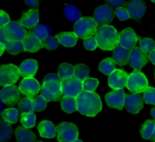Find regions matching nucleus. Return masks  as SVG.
<instances>
[{
  "mask_svg": "<svg viewBox=\"0 0 155 142\" xmlns=\"http://www.w3.org/2000/svg\"><path fill=\"white\" fill-rule=\"evenodd\" d=\"M76 99L78 110L85 116L93 117L102 109L101 100L95 92L82 90Z\"/></svg>",
  "mask_w": 155,
  "mask_h": 142,
  "instance_id": "obj_1",
  "label": "nucleus"
},
{
  "mask_svg": "<svg viewBox=\"0 0 155 142\" xmlns=\"http://www.w3.org/2000/svg\"><path fill=\"white\" fill-rule=\"evenodd\" d=\"M119 33L116 29L109 25H102L97 28L95 38L97 47L104 50H111L118 44Z\"/></svg>",
  "mask_w": 155,
  "mask_h": 142,
  "instance_id": "obj_2",
  "label": "nucleus"
},
{
  "mask_svg": "<svg viewBox=\"0 0 155 142\" xmlns=\"http://www.w3.org/2000/svg\"><path fill=\"white\" fill-rule=\"evenodd\" d=\"M97 24L93 18L82 17L78 20L73 27V30L78 38L85 39L93 36L96 31Z\"/></svg>",
  "mask_w": 155,
  "mask_h": 142,
  "instance_id": "obj_3",
  "label": "nucleus"
},
{
  "mask_svg": "<svg viewBox=\"0 0 155 142\" xmlns=\"http://www.w3.org/2000/svg\"><path fill=\"white\" fill-rule=\"evenodd\" d=\"M148 86V79L140 71L134 70L128 76L127 87L133 93L143 92Z\"/></svg>",
  "mask_w": 155,
  "mask_h": 142,
  "instance_id": "obj_4",
  "label": "nucleus"
},
{
  "mask_svg": "<svg viewBox=\"0 0 155 142\" xmlns=\"http://www.w3.org/2000/svg\"><path fill=\"white\" fill-rule=\"evenodd\" d=\"M19 68L13 64L0 66V86H7L16 83L19 78Z\"/></svg>",
  "mask_w": 155,
  "mask_h": 142,
  "instance_id": "obj_5",
  "label": "nucleus"
},
{
  "mask_svg": "<svg viewBox=\"0 0 155 142\" xmlns=\"http://www.w3.org/2000/svg\"><path fill=\"white\" fill-rule=\"evenodd\" d=\"M57 139L59 142H71L78 137L77 126L70 122H62L56 126Z\"/></svg>",
  "mask_w": 155,
  "mask_h": 142,
  "instance_id": "obj_6",
  "label": "nucleus"
},
{
  "mask_svg": "<svg viewBox=\"0 0 155 142\" xmlns=\"http://www.w3.org/2000/svg\"><path fill=\"white\" fill-rule=\"evenodd\" d=\"M62 97L76 98L83 90L82 82L77 79L74 76L61 82Z\"/></svg>",
  "mask_w": 155,
  "mask_h": 142,
  "instance_id": "obj_7",
  "label": "nucleus"
},
{
  "mask_svg": "<svg viewBox=\"0 0 155 142\" xmlns=\"http://www.w3.org/2000/svg\"><path fill=\"white\" fill-rule=\"evenodd\" d=\"M41 95L47 102L59 100L62 96L61 82L48 81L43 83L41 87Z\"/></svg>",
  "mask_w": 155,
  "mask_h": 142,
  "instance_id": "obj_8",
  "label": "nucleus"
},
{
  "mask_svg": "<svg viewBox=\"0 0 155 142\" xmlns=\"http://www.w3.org/2000/svg\"><path fill=\"white\" fill-rule=\"evenodd\" d=\"M21 92L18 86L10 85L4 86L0 90V98L2 101L8 106H13L19 101Z\"/></svg>",
  "mask_w": 155,
  "mask_h": 142,
  "instance_id": "obj_9",
  "label": "nucleus"
},
{
  "mask_svg": "<svg viewBox=\"0 0 155 142\" xmlns=\"http://www.w3.org/2000/svg\"><path fill=\"white\" fill-rule=\"evenodd\" d=\"M148 56L145 54L140 47H134L130 50L128 63L135 70H140L148 61Z\"/></svg>",
  "mask_w": 155,
  "mask_h": 142,
  "instance_id": "obj_10",
  "label": "nucleus"
},
{
  "mask_svg": "<svg viewBox=\"0 0 155 142\" xmlns=\"http://www.w3.org/2000/svg\"><path fill=\"white\" fill-rule=\"evenodd\" d=\"M126 95L123 89L113 90L108 92L105 96L107 104L112 109L121 110L124 108Z\"/></svg>",
  "mask_w": 155,
  "mask_h": 142,
  "instance_id": "obj_11",
  "label": "nucleus"
},
{
  "mask_svg": "<svg viewBox=\"0 0 155 142\" xmlns=\"http://www.w3.org/2000/svg\"><path fill=\"white\" fill-rule=\"evenodd\" d=\"M128 75L121 69H115L108 76V85L113 90L122 89L127 87Z\"/></svg>",
  "mask_w": 155,
  "mask_h": 142,
  "instance_id": "obj_12",
  "label": "nucleus"
},
{
  "mask_svg": "<svg viewBox=\"0 0 155 142\" xmlns=\"http://www.w3.org/2000/svg\"><path fill=\"white\" fill-rule=\"evenodd\" d=\"M114 13L108 5H102L96 8L93 14V19L97 24L108 25L113 19Z\"/></svg>",
  "mask_w": 155,
  "mask_h": 142,
  "instance_id": "obj_13",
  "label": "nucleus"
},
{
  "mask_svg": "<svg viewBox=\"0 0 155 142\" xmlns=\"http://www.w3.org/2000/svg\"><path fill=\"white\" fill-rule=\"evenodd\" d=\"M19 89L24 95L33 97L41 90V86L39 82L34 78H25L21 81Z\"/></svg>",
  "mask_w": 155,
  "mask_h": 142,
  "instance_id": "obj_14",
  "label": "nucleus"
},
{
  "mask_svg": "<svg viewBox=\"0 0 155 142\" xmlns=\"http://www.w3.org/2000/svg\"><path fill=\"white\" fill-rule=\"evenodd\" d=\"M124 106L126 110L131 113H138L143 107L142 96L138 93L127 95L125 98Z\"/></svg>",
  "mask_w": 155,
  "mask_h": 142,
  "instance_id": "obj_15",
  "label": "nucleus"
},
{
  "mask_svg": "<svg viewBox=\"0 0 155 142\" xmlns=\"http://www.w3.org/2000/svg\"><path fill=\"white\" fill-rule=\"evenodd\" d=\"M119 44L129 50L132 49L135 47L137 41V37L133 29L128 27L119 33Z\"/></svg>",
  "mask_w": 155,
  "mask_h": 142,
  "instance_id": "obj_16",
  "label": "nucleus"
},
{
  "mask_svg": "<svg viewBox=\"0 0 155 142\" xmlns=\"http://www.w3.org/2000/svg\"><path fill=\"white\" fill-rule=\"evenodd\" d=\"M130 18L133 19H139L146 11V4L142 0H131L126 4Z\"/></svg>",
  "mask_w": 155,
  "mask_h": 142,
  "instance_id": "obj_17",
  "label": "nucleus"
},
{
  "mask_svg": "<svg viewBox=\"0 0 155 142\" xmlns=\"http://www.w3.org/2000/svg\"><path fill=\"white\" fill-rule=\"evenodd\" d=\"M25 52L34 53L43 48L42 41L38 38L32 32L28 30L22 40Z\"/></svg>",
  "mask_w": 155,
  "mask_h": 142,
  "instance_id": "obj_18",
  "label": "nucleus"
},
{
  "mask_svg": "<svg viewBox=\"0 0 155 142\" xmlns=\"http://www.w3.org/2000/svg\"><path fill=\"white\" fill-rule=\"evenodd\" d=\"M4 27L12 40L22 41L27 33L25 27L18 21H10Z\"/></svg>",
  "mask_w": 155,
  "mask_h": 142,
  "instance_id": "obj_19",
  "label": "nucleus"
},
{
  "mask_svg": "<svg viewBox=\"0 0 155 142\" xmlns=\"http://www.w3.org/2000/svg\"><path fill=\"white\" fill-rule=\"evenodd\" d=\"M38 68V63L33 59L24 60L19 66L20 76L25 78H33Z\"/></svg>",
  "mask_w": 155,
  "mask_h": 142,
  "instance_id": "obj_20",
  "label": "nucleus"
},
{
  "mask_svg": "<svg viewBox=\"0 0 155 142\" xmlns=\"http://www.w3.org/2000/svg\"><path fill=\"white\" fill-rule=\"evenodd\" d=\"M39 14L38 9H30L24 13L21 18L18 20V22L25 27L30 29L39 22Z\"/></svg>",
  "mask_w": 155,
  "mask_h": 142,
  "instance_id": "obj_21",
  "label": "nucleus"
},
{
  "mask_svg": "<svg viewBox=\"0 0 155 142\" xmlns=\"http://www.w3.org/2000/svg\"><path fill=\"white\" fill-rule=\"evenodd\" d=\"M17 142H35L36 136L34 132L24 126H18L15 131Z\"/></svg>",
  "mask_w": 155,
  "mask_h": 142,
  "instance_id": "obj_22",
  "label": "nucleus"
},
{
  "mask_svg": "<svg viewBox=\"0 0 155 142\" xmlns=\"http://www.w3.org/2000/svg\"><path fill=\"white\" fill-rule=\"evenodd\" d=\"M130 50L125 49L117 44L113 49V59L119 66L126 65L128 63Z\"/></svg>",
  "mask_w": 155,
  "mask_h": 142,
  "instance_id": "obj_23",
  "label": "nucleus"
},
{
  "mask_svg": "<svg viewBox=\"0 0 155 142\" xmlns=\"http://www.w3.org/2000/svg\"><path fill=\"white\" fill-rule=\"evenodd\" d=\"M38 130L41 137L47 138H54L57 132L54 124L51 121L47 120L41 121L38 126Z\"/></svg>",
  "mask_w": 155,
  "mask_h": 142,
  "instance_id": "obj_24",
  "label": "nucleus"
},
{
  "mask_svg": "<svg viewBox=\"0 0 155 142\" xmlns=\"http://www.w3.org/2000/svg\"><path fill=\"white\" fill-rule=\"evenodd\" d=\"M64 17L70 22H76L82 18V15L80 10L71 4H66L63 9Z\"/></svg>",
  "mask_w": 155,
  "mask_h": 142,
  "instance_id": "obj_25",
  "label": "nucleus"
},
{
  "mask_svg": "<svg viewBox=\"0 0 155 142\" xmlns=\"http://www.w3.org/2000/svg\"><path fill=\"white\" fill-rule=\"evenodd\" d=\"M55 36L58 39L61 44L67 47L74 46L78 39V38L73 32H61Z\"/></svg>",
  "mask_w": 155,
  "mask_h": 142,
  "instance_id": "obj_26",
  "label": "nucleus"
},
{
  "mask_svg": "<svg viewBox=\"0 0 155 142\" xmlns=\"http://www.w3.org/2000/svg\"><path fill=\"white\" fill-rule=\"evenodd\" d=\"M28 30L32 32L38 38L42 40L52 34L51 27L47 24H37Z\"/></svg>",
  "mask_w": 155,
  "mask_h": 142,
  "instance_id": "obj_27",
  "label": "nucleus"
},
{
  "mask_svg": "<svg viewBox=\"0 0 155 142\" xmlns=\"http://www.w3.org/2000/svg\"><path fill=\"white\" fill-rule=\"evenodd\" d=\"M13 134L11 123L0 119V142H8Z\"/></svg>",
  "mask_w": 155,
  "mask_h": 142,
  "instance_id": "obj_28",
  "label": "nucleus"
},
{
  "mask_svg": "<svg viewBox=\"0 0 155 142\" xmlns=\"http://www.w3.org/2000/svg\"><path fill=\"white\" fill-rule=\"evenodd\" d=\"M62 109L68 113L78 110V106L76 98L62 97L60 100Z\"/></svg>",
  "mask_w": 155,
  "mask_h": 142,
  "instance_id": "obj_29",
  "label": "nucleus"
},
{
  "mask_svg": "<svg viewBox=\"0 0 155 142\" xmlns=\"http://www.w3.org/2000/svg\"><path fill=\"white\" fill-rule=\"evenodd\" d=\"M5 50L13 55H16L25 52L22 41L18 40H11L8 42L5 45Z\"/></svg>",
  "mask_w": 155,
  "mask_h": 142,
  "instance_id": "obj_30",
  "label": "nucleus"
},
{
  "mask_svg": "<svg viewBox=\"0 0 155 142\" xmlns=\"http://www.w3.org/2000/svg\"><path fill=\"white\" fill-rule=\"evenodd\" d=\"M74 69V66L72 64L67 63H63L58 67V74L62 80L68 79L73 76Z\"/></svg>",
  "mask_w": 155,
  "mask_h": 142,
  "instance_id": "obj_31",
  "label": "nucleus"
},
{
  "mask_svg": "<svg viewBox=\"0 0 155 142\" xmlns=\"http://www.w3.org/2000/svg\"><path fill=\"white\" fill-rule=\"evenodd\" d=\"M155 127V120H147L142 125L140 130V134L141 137L145 140L150 139L154 132Z\"/></svg>",
  "mask_w": 155,
  "mask_h": 142,
  "instance_id": "obj_32",
  "label": "nucleus"
},
{
  "mask_svg": "<svg viewBox=\"0 0 155 142\" xmlns=\"http://www.w3.org/2000/svg\"><path fill=\"white\" fill-rule=\"evenodd\" d=\"M99 69L105 75H110L116 69V63L113 58H107L100 63Z\"/></svg>",
  "mask_w": 155,
  "mask_h": 142,
  "instance_id": "obj_33",
  "label": "nucleus"
},
{
  "mask_svg": "<svg viewBox=\"0 0 155 142\" xmlns=\"http://www.w3.org/2000/svg\"><path fill=\"white\" fill-rule=\"evenodd\" d=\"M90 68L84 64H78L74 66V76L78 80L82 82L88 77Z\"/></svg>",
  "mask_w": 155,
  "mask_h": 142,
  "instance_id": "obj_34",
  "label": "nucleus"
},
{
  "mask_svg": "<svg viewBox=\"0 0 155 142\" xmlns=\"http://www.w3.org/2000/svg\"><path fill=\"white\" fill-rule=\"evenodd\" d=\"M18 110L14 107L5 109L1 113L2 120L10 123H16L18 121Z\"/></svg>",
  "mask_w": 155,
  "mask_h": 142,
  "instance_id": "obj_35",
  "label": "nucleus"
},
{
  "mask_svg": "<svg viewBox=\"0 0 155 142\" xmlns=\"http://www.w3.org/2000/svg\"><path fill=\"white\" fill-rule=\"evenodd\" d=\"M36 115L34 111L30 112H24L21 113V123L22 126L27 128H32L36 124Z\"/></svg>",
  "mask_w": 155,
  "mask_h": 142,
  "instance_id": "obj_36",
  "label": "nucleus"
},
{
  "mask_svg": "<svg viewBox=\"0 0 155 142\" xmlns=\"http://www.w3.org/2000/svg\"><path fill=\"white\" fill-rule=\"evenodd\" d=\"M47 101L42 95H38L32 98V107L34 112H41L45 109Z\"/></svg>",
  "mask_w": 155,
  "mask_h": 142,
  "instance_id": "obj_37",
  "label": "nucleus"
},
{
  "mask_svg": "<svg viewBox=\"0 0 155 142\" xmlns=\"http://www.w3.org/2000/svg\"><path fill=\"white\" fill-rule=\"evenodd\" d=\"M32 98L30 96L22 97L18 103V107L19 112L22 113L32 112Z\"/></svg>",
  "mask_w": 155,
  "mask_h": 142,
  "instance_id": "obj_38",
  "label": "nucleus"
},
{
  "mask_svg": "<svg viewBox=\"0 0 155 142\" xmlns=\"http://www.w3.org/2000/svg\"><path fill=\"white\" fill-rule=\"evenodd\" d=\"M139 46L142 52L148 56L149 53L155 48V42L151 38H145L139 41Z\"/></svg>",
  "mask_w": 155,
  "mask_h": 142,
  "instance_id": "obj_39",
  "label": "nucleus"
},
{
  "mask_svg": "<svg viewBox=\"0 0 155 142\" xmlns=\"http://www.w3.org/2000/svg\"><path fill=\"white\" fill-rule=\"evenodd\" d=\"M99 83V82L96 78L88 77L82 81V89L84 91L94 92Z\"/></svg>",
  "mask_w": 155,
  "mask_h": 142,
  "instance_id": "obj_40",
  "label": "nucleus"
},
{
  "mask_svg": "<svg viewBox=\"0 0 155 142\" xmlns=\"http://www.w3.org/2000/svg\"><path fill=\"white\" fill-rule=\"evenodd\" d=\"M43 47L47 50H53L58 48L59 45V41L58 39L54 36H47L42 40Z\"/></svg>",
  "mask_w": 155,
  "mask_h": 142,
  "instance_id": "obj_41",
  "label": "nucleus"
},
{
  "mask_svg": "<svg viewBox=\"0 0 155 142\" xmlns=\"http://www.w3.org/2000/svg\"><path fill=\"white\" fill-rule=\"evenodd\" d=\"M143 101L147 104L155 105V88L148 86L143 93Z\"/></svg>",
  "mask_w": 155,
  "mask_h": 142,
  "instance_id": "obj_42",
  "label": "nucleus"
},
{
  "mask_svg": "<svg viewBox=\"0 0 155 142\" xmlns=\"http://www.w3.org/2000/svg\"><path fill=\"white\" fill-rule=\"evenodd\" d=\"M84 46L85 49L88 50H94L97 47V44L96 38L91 36L84 39Z\"/></svg>",
  "mask_w": 155,
  "mask_h": 142,
  "instance_id": "obj_43",
  "label": "nucleus"
},
{
  "mask_svg": "<svg viewBox=\"0 0 155 142\" xmlns=\"http://www.w3.org/2000/svg\"><path fill=\"white\" fill-rule=\"evenodd\" d=\"M114 13L120 21H125L130 18V15L127 10L122 7L116 8L114 10Z\"/></svg>",
  "mask_w": 155,
  "mask_h": 142,
  "instance_id": "obj_44",
  "label": "nucleus"
},
{
  "mask_svg": "<svg viewBox=\"0 0 155 142\" xmlns=\"http://www.w3.org/2000/svg\"><path fill=\"white\" fill-rule=\"evenodd\" d=\"M11 40L10 35L5 27H0V43L5 46L7 43Z\"/></svg>",
  "mask_w": 155,
  "mask_h": 142,
  "instance_id": "obj_45",
  "label": "nucleus"
},
{
  "mask_svg": "<svg viewBox=\"0 0 155 142\" xmlns=\"http://www.w3.org/2000/svg\"><path fill=\"white\" fill-rule=\"evenodd\" d=\"M10 21L9 15L4 11L0 10V27H4Z\"/></svg>",
  "mask_w": 155,
  "mask_h": 142,
  "instance_id": "obj_46",
  "label": "nucleus"
},
{
  "mask_svg": "<svg viewBox=\"0 0 155 142\" xmlns=\"http://www.w3.org/2000/svg\"><path fill=\"white\" fill-rule=\"evenodd\" d=\"M48 81H56L59 82H61L62 79L60 78L58 74L56 73H48L46 75L44 79H43V83Z\"/></svg>",
  "mask_w": 155,
  "mask_h": 142,
  "instance_id": "obj_47",
  "label": "nucleus"
},
{
  "mask_svg": "<svg viewBox=\"0 0 155 142\" xmlns=\"http://www.w3.org/2000/svg\"><path fill=\"white\" fill-rule=\"evenodd\" d=\"M108 4L114 8L120 7L125 3V0H107Z\"/></svg>",
  "mask_w": 155,
  "mask_h": 142,
  "instance_id": "obj_48",
  "label": "nucleus"
},
{
  "mask_svg": "<svg viewBox=\"0 0 155 142\" xmlns=\"http://www.w3.org/2000/svg\"><path fill=\"white\" fill-rule=\"evenodd\" d=\"M24 2L26 5H28L29 7L35 8H38L39 5L41 0H24Z\"/></svg>",
  "mask_w": 155,
  "mask_h": 142,
  "instance_id": "obj_49",
  "label": "nucleus"
},
{
  "mask_svg": "<svg viewBox=\"0 0 155 142\" xmlns=\"http://www.w3.org/2000/svg\"><path fill=\"white\" fill-rule=\"evenodd\" d=\"M148 58L151 61V63L155 65V49L149 53Z\"/></svg>",
  "mask_w": 155,
  "mask_h": 142,
  "instance_id": "obj_50",
  "label": "nucleus"
},
{
  "mask_svg": "<svg viewBox=\"0 0 155 142\" xmlns=\"http://www.w3.org/2000/svg\"><path fill=\"white\" fill-rule=\"evenodd\" d=\"M5 50V46L2 43H0V56L3 54Z\"/></svg>",
  "mask_w": 155,
  "mask_h": 142,
  "instance_id": "obj_51",
  "label": "nucleus"
},
{
  "mask_svg": "<svg viewBox=\"0 0 155 142\" xmlns=\"http://www.w3.org/2000/svg\"><path fill=\"white\" fill-rule=\"evenodd\" d=\"M4 106V103L2 101V100H1V99L0 98V113H1L3 112Z\"/></svg>",
  "mask_w": 155,
  "mask_h": 142,
  "instance_id": "obj_52",
  "label": "nucleus"
},
{
  "mask_svg": "<svg viewBox=\"0 0 155 142\" xmlns=\"http://www.w3.org/2000/svg\"><path fill=\"white\" fill-rule=\"evenodd\" d=\"M151 115L155 120V106L151 109Z\"/></svg>",
  "mask_w": 155,
  "mask_h": 142,
  "instance_id": "obj_53",
  "label": "nucleus"
},
{
  "mask_svg": "<svg viewBox=\"0 0 155 142\" xmlns=\"http://www.w3.org/2000/svg\"><path fill=\"white\" fill-rule=\"evenodd\" d=\"M150 140L154 142H155V127H154V132L153 133V135L151 136V137L150 138Z\"/></svg>",
  "mask_w": 155,
  "mask_h": 142,
  "instance_id": "obj_54",
  "label": "nucleus"
},
{
  "mask_svg": "<svg viewBox=\"0 0 155 142\" xmlns=\"http://www.w3.org/2000/svg\"><path fill=\"white\" fill-rule=\"evenodd\" d=\"M71 142H83V141L82 140H80V139H78V138H76V139H75L74 140H73V141H71Z\"/></svg>",
  "mask_w": 155,
  "mask_h": 142,
  "instance_id": "obj_55",
  "label": "nucleus"
},
{
  "mask_svg": "<svg viewBox=\"0 0 155 142\" xmlns=\"http://www.w3.org/2000/svg\"><path fill=\"white\" fill-rule=\"evenodd\" d=\"M36 142H44V141H38Z\"/></svg>",
  "mask_w": 155,
  "mask_h": 142,
  "instance_id": "obj_56",
  "label": "nucleus"
},
{
  "mask_svg": "<svg viewBox=\"0 0 155 142\" xmlns=\"http://www.w3.org/2000/svg\"><path fill=\"white\" fill-rule=\"evenodd\" d=\"M151 1H153V2H155V0H151Z\"/></svg>",
  "mask_w": 155,
  "mask_h": 142,
  "instance_id": "obj_57",
  "label": "nucleus"
}]
</instances>
